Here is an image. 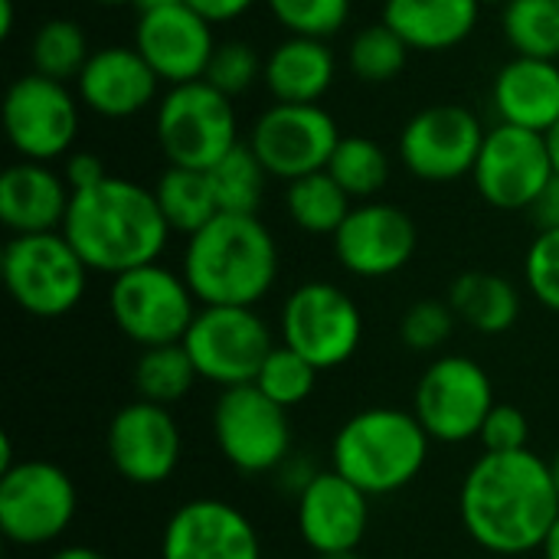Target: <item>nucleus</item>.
Wrapping results in <instances>:
<instances>
[{
    "label": "nucleus",
    "mask_w": 559,
    "mask_h": 559,
    "mask_svg": "<svg viewBox=\"0 0 559 559\" xmlns=\"http://www.w3.org/2000/svg\"><path fill=\"white\" fill-rule=\"evenodd\" d=\"M459 518L472 544L491 557L544 550L559 521L550 462L531 449L478 455L459 488Z\"/></svg>",
    "instance_id": "f257e3e1"
},
{
    "label": "nucleus",
    "mask_w": 559,
    "mask_h": 559,
    "mask_svg": "<svg viewBox=\"0 0 559 559\" xmlns=\"http://www.w3.org/2000/svg\"><path fill=\"white\" fill-rule=\"evenodd\" d=\"M62 236L82 255L88 272L115 278L157 262L167 249L170 226L154 190L108 174L98 187L72 193Z\"/></svg>",
    "instance_id": "f03ea898"
},
{
    "label": "nucleus",
    "mask_w": 559,
    "mask_h": 559,
    "mask_svg": "<svg viewBox=\"0 0 559 559\" xmlns=\"http://www.w3.org/2000/svg\"><path fill=\"white\" fill-rule=\"evenodd\" d=\"M180 272L200 308H255L278 278V246L259 216L219 213L187 236Z\"/></svg>",
    "instance_id": "7ed1b4c3"
},
{
    "label": "nucleus",
    "mask_w": 559,
    "mask_h": 559,
    "mask_svg": "<svg viewBox=\"0 0 559 559\" xmlns=\"http://www.w3.org/2000/svg\"><path fill=\"white\" fill-rule=\"evenodd\" d=\"M432 439L413 409L370 406L354 413L331 442V468L370 498L409 488L426 462Z\"/></svg>",
    "instance_id": "20e7f679"
},
{
    "label": "nucleus",
    "mask_w": 559,
    "mask_h": 559,
    "mask_svg": "<svg viewBox=\"0 0 559 559\" xmlns=\"http://www.w3.org/2000/svg\"><path fill=\"white\" fill-rule=\"evenodd\" d=\"M0 272L13 305L33 318L69 314L88 288V265L62 233L10 236Z\"/></svg>",
    "instance_id": "39448f33"
},
{
    "label": "nucleus",
    "mask_w": 559,
    "mask_h": 559,
    "mask_svg": "<svg viewBox=\"0 0 559 559\" xmlns=\"http://www.w3.org/2000/svg\"><path fill=\"white\" fill-rule=\"evenodd\" d=\"M154 131L167 160L193 170L216 167L239 144L236 105L206 79L170 85V92L157 102Z\"/></svg>",
    "instance_id": "423d86ee"
},
{
    "label": "nucleus",
    "mask_w": 559,
    "mask_h": 559,
    "mask_svg": "<svg viewBox=\"0 0 559 559\" xmlns=\"http://www.w3.org/2000/svg\"><path fill=\"white\" fill-rule=\"evenodd\" d=\"M197 295L183 272L160 262L121 272L108 288V311L115 328L141 350L160 344H180L197 318Z\"/></svg>",
    "instance_id": "0eeeda50"
},
{
    "label": "nucleus",
    "mask_w": 559,
    "mask_h": 559,
    "mask_svg": "<svg viewBox=\"0 0 559 559\" xmlns=\"http://www.w3.org/2000/svg\"><path fill=\"white\" fill-rule=\"evenodd\" d=\"M275 344L278 341L269 321L255 308H229V305L200 308L183 337V347L200 380L219 390L255 383Z\"/></svg>",
    "instance_id": "6e6552de"
},
{
    "label": "nucleus",
    "mask_w": 559,
    "mask_h": 559,
    "mask_svg": "<svg viewBox=\"0 0 559 559\" xmlns=\"http://www.w3.org/2000/svg\"><path fill=\"white\" fill-rule=\"evenodd\" d=\"M79 491L72 478L46 462L23 459L0 472V531L16 547H49L75 521Z\"/></svg>",
    "instance_id": "1a4fd4ad"
},
{
    "label": "nucleus",
    "mask_w": 559,
    "mask_h": 559,
    "mask_svg": "<svg viewBox=\"0 0 559 559\" xmlns=\"http://www.w3.org/2000/svg\"><path fill=\"white\" fill-rule=\"evenodd\" d=\"M278 337L318 370H334L360 350L364 314L334 282H305L282 305Z\"/></svg>",
    "instance_id": "9d476101"
},
{
    "label": "nucleus",
    "mask_w": 559,
    "mask_h": 559,
    "mask_svg": "<svg viewBox=\"0 0 559 559\" xmlns=\"http://www.w3.org/2000/svg\"><path fill=\"white\" fill-rule=\"evenodd\" d=\"M495 406V386L488 370L462 354L436 357L416 383L413 413L432 442L462 445L478 439Z\"/></svg>",
    "instance_id": "9b49d317"
},
{
    "label": "nucleus",
    "mask_w": 559,
    "mask_h": 559,
    "mask_svg": "<svg viewBox=\"0 0 559 559\" xmlns=\"http://www.w3.org/2000/svg\"><path fill=\"white\" fill-rule=\"evenodd\" d=\"M213 439L226 465L242 475H272L292 459L288 409L255 383L223 390L213 406Z\"/></svg>",
    "instance_id": "f8f14e48"
},
{
    "label": "nucleus",
    "mask_w": 559,
    "mask_h": 559,
    "mask_svg": "<svg viewBox=\"0 0 559 559\" xmlns=\"http://www.w3.org/2000/svg\"><path fill=\"white\" fill-rule=\"evenodd\" d=\"M246 144L269 177L292 183L298 177L328 170L331 154L341 144V128L321 105L275 102L255 118Z\"/></svg>",
    "instance_id": "ddd939ff"
},
{
    "label": "nucleus",
    "mask_w": 559,
    "mask_h": 559,
    "mask_svg": "<svg viewBox=\"0 0 559 559\" xmlns=\"http://www.w3.org/2000/svg\"><path fill=\"white\" fill-rule=\"evenodd\" d=\"M3 131L23 160L52 164L72 154L79 138V102L66 82L39 72L20 75L3 95Z\"/></svg>",
    "instance_id": "4468645a"
},
{
    "label": "nucleus",
    "mask_w": 559,
    "mask_h": 559,
    "mask_svg": "<svg viewBox=\"0 0 559 559\" xmlns=\"http://www.w3.org/2000/svg\"><path fill=\"white\" fill-rule=\"evenodd\" d=\"M485 128L465 105H429L416 111L400 134V160L423 183H452L475 170Z\"/></svg>",
    "instance_id": "2eb2a0df"
},
{
    "label": "nucleus",
    "mask_w": 559,
    "mask_h": 559,
    "mask_svg": "<svg viewBox=\"0 0 559 559\" xmlns=\"http://www.w3.org/2000/svg\"><path fill=\"white\" fill-rule=\"evenodd\" d=\"M554 177L557 170L547 134L514 124H495L485 134L478 164L472 170L481 200L504 213L531 210Z\"/></svg>",
    "instance_id": "dca6fc26"
},
{
    "label": "nucleus",
    "mask_w": 559,
    "mask_h": 559,
    "mask_svg": "<svg viewBox=\"0 0 559 559\" xmlns=\"http://www.w3.org/2000/svg\"><path fill=\"white\" fill-rule=\"evenodd\" d=\"M105 449L111 468L124 481L138 488H157L177 472L183 455V436L167 406L134 400L111 416Z\"/></svg>",
    "instance_id": "f3484780"
},
{
    "label": "nucleus",
    "mask_w": 559,
    "mask_h": 559,
    "mask_svg": "<svg viewBox=\"0 0 559 559\" xmlns=\"http://www.w3.org/2000/svg\"><path fill=\"white\" fill-rule=\"evenodd\" d=\"M337 262L357 278H386L409 265L419 246L416 223L406 210L367 200L347 213L331 236Z\"/></svg>",
    "instance_id": "a211bd4d"
},
{
    "label": "nucleus",
    "mask_w": 559,
    "mask_h": 559,
    "mask_svg": "<svg viewBox=\"0 0 559 559\" xmlns=\"http://www.w3.org/2000/svg\"><path fill=\"white\" fill-rule=\"evenodd\" d=\"M160 559H262V537L236 504L193 498L167 518Z\"/></svg>",
    "instance_id": "6ab92c4d"
},
{
    "label": "nucleus",
    "mask_w": 559,
    "mask_h": 559,
    "mask_svg": "<svg viewBox=\"0 0 559 559\" xmlns=\"http://www.w3.org/2000/svg\"><path fill=\"white\" fill-rule=\"evenodd\" d=\"M216 46L219 43L213 39V23L203 20L187 3L147 10L138 16L134 49L167 85H187L206 79Z\"/></svg>",
    "instance_id": "aec40b11"
},
{
    "label": "nucleus",
    "mask_w": 559,
    "mask_h": 559,
    "mask_svg": "<svg viewBox=\"0 0 559 559\" xmlns=\"http://www.w3.org/2000/svg\"><path fill=\"white\" fill-rule=\"evenodd\" d=\"M298 537L301 544L321 557L337 550H360L370 527V495H364L354 481L337 475L334 468L318 472L298 491Z\"/></svg>",
    "instance_id": "412c9836"
},
{
    "label": "nucleus",
    "mask_w": 559,
    "mask_h": 559,
    "mask_svg": "<svg viewBox=\"0 0 559 559\" xmlns=\"http://www.w3.org/2000/svg\"><path fill=\"white\" fill-rule=\"evenodd\" d=\"M75 85L88 111L118 121L151 108L160 79L134 46H105L88 56Z\"/></svg>",
    "instance_id": "4be33fe9"
},
{
    "label": "nucleus",
    "mask_w": 559,
    "mask_h": 559,
    "mask_svg": "<svg viewBox=\"0 0 559 559\" xmlns=\"http://www.w3.org/2000/svg\"><path fill=\"white\" fill-rule=\"evenodd\" d=\"M72 190L62 174L39 160H16L0 174V223L13 236L62 233Z\"/></svg>",
    "instance_id": "5701e85b"
},
{
    "label": "nucleus",
    "mask_w": 559,
    "mask_h": 559,
    "mask_svg": "<svg viewBox=\"0 0 559 559\" xmlns=\"http://www.w3.org/2000/svg\"><path fill=\"white\" fill-rule=\"evenodd\" d=\"M491 102L501 124L550 134L559 121V66L557 59L514 56L498 69Z\"/></svg>",
    "instance_id": "b1692460"
},
{
    "label": "nucleus",
    "mask_w": 559,
    "mask_h": 559,
    "mask_svg": "<svg viewBox=\"0 0 559 559\" xmlns=\"http://www.w3.org/2000/svg\"><path fill=\"white\" fill-rule=\"evenodd\" d=\"M485 0H383V23L419 52L462 46L481 16Z\"/></svg>",
    "instance_id": "393cba45"
},
{
    "label": "nucleus",
    "mask_w": 559,
    "mask_h": 559,
    "mask_svg": "<svg viewBox=\"0 0 559 559\" xmlns=\"http://www.w3.org/2000/svg\"><path fill=\"white\" fill-rule=\"evenodd\" d=\"M334 72H337V62H334L328 39L288 36L269 52L262 82L275 102L318 105L324 92L334 85Z\"/></svg>",
    "instance_id": "a878e982"
},
{
    "label": "nucleus",
    "mask_w": 559,
    "mask_h": 559,
    "mask_svg": "<svg viewBox=\"0 0 559 559\" xmlns=\"http://www.w3.org/2000/svg\"><path fill=\"white\" fill-rule=\"evenodd\" d=\"M449 305L478 334H504L521 318V292L495 272H462L449 288Z\"/></svg>",
    "instance_id": "bb28decb"
},
{
    "label": "nucleus",
    "mask_w": 559,
    "mask_h": 559,
    "mask_svg": "<svg viewBox=\"0 0 559 559\" xmlns=\"http://www.w3.org/2000/svg\"><path fill=\"white\" fill-rule=\"evenodd\" d=\"M157 206L170 226V233L193 236L200 233L213 216H219V203L213 193L210 170H193V167H167L160 180L154 183Z\"/></svg>",
    "instance_id": "cd10ccee"
},
{
    "label": "nucleus",
    "mask_w": 559,
    "mask_h": 559,
    "mask_svg": "<svg viewBox=\"0 0 559 559\" xmlns=\"http://www.w3.org/2000/svg\"><path fill=\"white\" fill-rule=\"evenodd\" d=\"M285 210L301 233L334 236L354 206H350V197L344 193V187L328 170H318V174L298 177L285 187Z\"/></svg>",
    "instance_id": "c85d7f7f"
},
{
    "label": "nucleus",
    "mask_w": 559,
    "mask_h": 559,
    "mask_svg": "<svg viewBox=\"0 0 559 559\" xmlns=\"http://www.w3.org/2000/svg\"><path fill=\"white\" fill-rule=\"evenodd\" d=\"M200 380L183 341L180 344H160V347H147L141 350L138 364H134V393L138 400L157 403V406H174L180 403L193 383Z\"/></svg>",
    "instance_id": "c756f323"
},
{
    "label": "nucleus",
    "mask_w": 559,
    "mask_h": 559,
    "mask_svg": "<svg viewBox=\"0 0 559 559\" xmlns=\"http://www.w3.org/2000/svg\"><path fill=\"white\" fill-rule=\"evenodd\" d=\"M501 29L518 56L559 59V0H508Z\"/></svg>",
    "instance_id": "7c9ffc66"
},
{
    "label": "nucleus",
    "mask_w": 559,
    "mask_h": 559,
    "mask_svg": "<svg viewBox=\"0 0 559 559\" xmlns=\"http://www.w3.org/2000/svg\"><path fill=\"white\" fill-rule=\"evenodd\" d=\"M328 174L344 187V193L350 200H364L367 203L390 180V154L373 138L350 134V138H341L337 151L331 154Z\"/></svg>",
    "instance_id": "2f4dec72"
},
{
    "label": "nucleus",
    "mask_w": 559,
    "mask_h": 559,
    "mask_svg": "<svg viewBox=\"0 0 559 559\" xmlns=\"http://www.w3.org/2000/svg\"><path fill=\"white\" fill-rule=\"evenodd\" d=\"M213 193L219 203V213H242V216H259L262 197H265V167L252 154L249 144H236L216 167H210Z\"/></svg>",
    "instance_id": "473e14b6"
},
{
    "label": "nucleus",
    "mask_w": 559,
    "mask_h": 559,
    "mask_svg": "<svg viewBox=\"0 0 559 559\" xmlns=\"http://www.w3.org/2000/svg\"><path fill=\"white\" fill-rule=\"evenodd\" d=\"M88 56L92 52H88V39H85L82 26L75 20H66V16L46 20L29 43L33 72L56 79V82L79 79Z\"/></svg>",
    "instance_id": "72a5a7b5"
},
{
    "label": "nucleus",
    "mask_w": 559,
    "mask_h": 559,
    "mask_svg": "<svg viewBox=\"0 0 559 559\" xmlns=\"http://www.w3.org/2000/svg\"><path fill=\"white\" fill-rule=\"evenodd\" d=\"M406 59H409V46L383 20L367 26V29H360L350 39V49H347L350 72L360 82H370V85L393 82L406 69Z\"/></svg>",
    "instance_id": "f704fd0d"
},
{
    "label": "nucleus",
    "mask_w": 559,
    "mask_h": 559,
    "mask_svg": "<svg viewBox=\"0 0 559 559\" xmlns=\"http://www.w3.org/2000/svg\"><path fill=\"white\" fill-rule=\"evenodd\" d=\"M318 373L321 370L311 360H305L298 350H292L285 344H275V350L265 357V364H262V370L255 377V386L272 403H278L282 409H295L314 393Z\"/></svg>",
    "instance_id": "c9c22d12"
},
{
    "label": "nucleus",
    "mask_w": 559,
    "mask_h": 559,
    "mask_svg": "<svg viewBox=\"0 0 559 559\" xmlns=\"http://www.w3.org/2000/svg\"><path fill=\"white\" fill-rule=\"evenodd\" d=\"M269 13L288 36L328 39L350 16V0H265Z\"/></svg>",
    "instance_id": "e433bc0d"
},
{
    "label": "nucleus",
    "mask_w": 559,
    "mask_h": 559,
    "mask_svg": "<svg viewBox=\"0 0 559 559\" xmlns=\"http://www.w3.org/2000/svg\"><path fill=\"white\" fill-rule=\"evenodd\" d=\"M455 321L459 318L449 301L423 298L406 308V314L400 321V341L413 354H432L449 344V337L455 334Z\"/></svg>",
    "instance_id": "4c0bfd02"
},
{
    "label": "nucleus",
    "mask_w": 559,
    "mask_h": 559,
    "mask_svg": "<svg viewBox=\"0 0 559 559\" xmlns=\"http://www.w3.org/2000/svg\"><path fill=\"white\" fill-rule=\"evenodd\" d=\"M265 62L259 59L255 46L246 39H226L216 46L210 69H206V82L213 88H219L223 95L236 98L242 92H249L259 79H262Z\"/></svg>",
    "instance_id": "58836bf2"
},
{
    "label": "nucleus",
    "mask_w": 559,
    "mask_h": 559,
    "mask_svg": "<svg viewBox=\"0 0 559 559\" xmlns=\"http://www.w3.org/2000/svg\"><path fill=\"white\" fill-rule=\"evenodd\" d=\"M524 278L537 305L559 314V229L537 233L524 259Z\"/></svg>",
    "instance_id": "ea45409f"
},
{
    "label": "nucleus",
    "mask_w": 559,
    "mask_h": 559,
    "mask_svg": "<svg viewBox=\"0 0 559 559\" xmlns=\"http://www.w3.org/2000/svg\"><path fill=\"white\" fill-rule=\"evenodd\" d=\"M527 439H531L527 416L511 403H495L478 432V442L485 452H521L527 449Z\"/></svg>",
    "instance_id": "a19ab883"
},
{
    "label": "nucleus",
    "mask_w": 559,
    "mask_h": 559,
    "mask_svg": "<svg viewBox=\"0 0 559 559\" xmlns=\"http://www.w3.org/2000/svg\"><path fill=\"white\" fill-rule=\"evenodd\" d=\"M62 177H66L69 190L79 193V190L98 187V183L108 177V170H105V160H102L98 154H92V151H72V154L66 157Z\"/></svg>",
    "instance_id": "79ce46f5"
},
{
    "label": "nucleus",
    "mask_w": 559,
    "mask_h": 559,
    "mask_svg": "<svg viewBox=\"0 0 559 559\" xmlns=\"http://www.w3.org/2000/svg\"><path fill=\"white\" fill-rule=\"evenodd\" d=\"M183 3L193 7L210 23H229V20H239L255 0H183Z\"/></svg>",
    "instance_id": "37998d69"
},
{
    "label": "nucleus",
    "mask_w": 559,
    "mask_h": 559,
    "mask_svg": "<svg viewBox=\"0 0 559 559\" xmlns=\"http://www.w3.org/2000/svg\"><path fill=\"white\" fill-rule=\"evenodd\" d=\"M531 216H534V223H537L540 233L559 229V177H554V180L544 187V193H540L537 203L531 206Z\"/></svg>",
    "instance_id": "c03bdc74"
},
{
    "label": "nucleus",
    "mask_w": 559,
    "mask_h": 559,
    "mask_svg": "<svg viewBox=\"0 0 559 559\" xmlns=\"http://www.w3.org/2000/svg\"><path fill=\"white\" fill-rule=\"evenodd\" d=\"M49 559H111V557H105V554H102V550H95V547L72 544V547H59V550H56Z\"/></svg>",
    "instance_id": "a18cd8bd"
},
{
    "label": "nucleus",
    "mask_w": 559,
    "mask_h": 559,
    "mask_svg": "<svg viewBox=\"0 0 559 559\" xmlns=\"http://www.w3.org/2000/svg\"><path fill=\"white\" fill-rule=\"evenodd\" d=\"M13 20H16L13 0H0V39H7L13 33Z\"/></svg>",
    "instance_id": "49530a36"
},
{
    "label": "nucleus",
    "mask_w": 559,
    "mask_h": 559,
    "mask_svg": "<svg viewBox=\"0 0 559 559\" xmlns=\"http://www.w3.org/2000/svg\"><path fill=\"white\" fill-rule=\"evenodd\" d=\"M540 554H544V559H559V521L554 524V531H550V537H547Z\"/></svg>",
    "instance_id": "de8ad7c7"
},
{
    "label": "nucleus",
    "mask_w": 559,
    "mask_h": 559,
    "mask_svg": "<svg viewBox=\"0 0 559 559\" xmlns=\"http://www.w3.org/2000/svg\"><path fill=\"white\" fill-rule=\"evenodd\" d=\"M177 3H183V0H134V7H138L141 13H147V10H164V7H177Z\"/></svg>",
    "instance_id": "09e8293b"
},
{
    "label": "nucleus",
    "mask_w": 559,
    "mask_h": 559,
    "mask_svg": "<svg viewBox=\"0 0 559 559\" xmlns=\"http://www.w3.org/2000/svg\"><path fill=\"white\" fill-rule=\"evenodd\" d=\"M547 144H550V157H554V170H557V177H559V121H557V128L547 134Z\"/></svg>",
    "instance_id": "8fccbe9b"
},
{
    "label": "nucleus",
    "mask_w": 559,
    "mask_h": 559,
    "mask_svg": "<svg viewBox=\"0 0 559 559\" xmlns=\"http://www.w3.org/2000/svg\"><path fill=\"white\" fill-rule=\"evenodd\" d=\"M314 559H364L360 557V550H337V554H321V557Z\"/></svg>",
    "instance_id": "3c124183"
},
{
    "label": "nucleus",
    "mask_w": 559,
    "mask_h": 559,
    "mask_svg": "<svg viewBox=\"0 0 559 559\" xmlns=\"http://www.w3.org/2000/svg\"><path fill=\"white\" fill-rule=\"evenodd\" d=\"M550 462V475H554V485H557V495H559V449L547 459Z\"/></svg>",
    "instance_id": "603ef678"
},
{
    "label": "nucleus",
    "mask_w": 559,
    "mask_h": 559,
    "mask_svg": "<svg viewBox=\"0 0 559 559\" xmlns=\"http://www.w3.org/2000/svg\"><path fill=\"white\" fill-rule=\"evenodd\" d=\"M95 3H105V7H121V3H134V0H95Z\"/></svg>",
    "instance_id": "864d4df0"
}]
</instances>
